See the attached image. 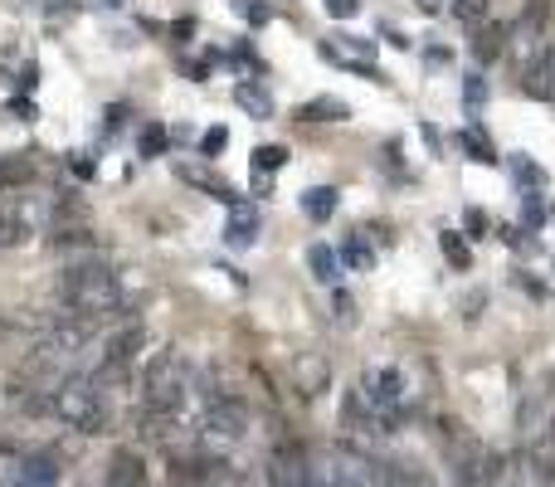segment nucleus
Returning a JSON list of instances; mask_svg holds the SVG:
<instances>
[{
  "instance_id": "f257e3e1",
  "label": "nucleus",
  "mask_w": 555,
  "mask_h": 487,
  "mask_svg": "<svg viewBox=\"0 0 555 487\" xmlns=\"http://www.w3.org/2000/svg\"><path fill=\"white\" fill-rule=\"evenodd\" d=\"M49 414L64 424V429H78V434H108L112 410L108 395H103V380L98 375H69L49 390Z\"/></svg>"
},
{
  "instance_id": "f03ea898",
  "label": "nucleus",
  "mask_w": 555,
  "mask_h": 487,
  "mask_svg": "<svg viewBox=\"0 0 555 487\" xmlns=\"http://www.w3.org/2000/svg\"><path fill=\"white\" fill-rule=\"evenodd\" d=\"M59 298L69 307V317L103 322L122 307V288H117V273H108L103 263H83V268H69L59 278Z\"/></svg>"
},
{
  "instance_id": "7ed1b4c3",
  "label": "nucleus",
  "mask_w": 555,
  "mask_h": 487,
  "mask_svg": "<svg viewBox=\"0 0 555 487\" xmlns=\"http://www.w3.org/2000/svg\"><path fill=\"white\" fill-rule=\"evenodd\" d=\"M185 390H190V371H185L181 351H156L142 371V400L156 414H181Z\"/></svg>"
},
{
  "instance_id": "20e7f679",
  "label": "nucleus",
  "mask_w": 555,
  "mask_h": 487,
  "mask_svg": "<svg viewBox=\"0 0 555 487\" xmlns=\"http://www.w3.org/2000/svg\"><path fill=\"white\" fill-rule=\"evenodd\" d=\"M312 483H317V487H375V483H380V473H375V463H370L361 449H351V444H332V449L317 458Z\"/></svg>"
},
{
  "instance_id": "39448f33",
  "label": "nucleus",
  "mask_w": 555,
  "mask_h": 487,
  "mask_svg": "<svg viewBox=\"0 0 555 487\" xmlns=\"http://www.w3.org/2000/svg\"><path fill=\"white\" fill-rule=\"evenodd\" d=\"M244 429H249V410L239 405V400H210V410L200 419V434L210 439V444H239L244 439Z\"/></svg>"
},
{
  "instance_id": "423d86ee",
  "label": "nucleus",
  "mask_w": 555,
  "mask_h": 487,
  "mask_svg": "<svg viewBox=\"0 0 555 487\" xmlns=\"http://www.w3.org/2000/svg\"><path fill=\"white\" fill-rule=\"evenodd\" d=\"M322 54L336 59V64H346V69H356V74L366 78H380V69H370V59H375V39H361V35H336L322 44Z\"/></svg>"
},
{
  "instance_id": "0eeeda50",
  "label": "nucleus",
  "mask_w": 555,
  "mask_h": 487,
  "mask_svg": "<svg viewBox=\"0 0 555 487\" xmlns=\"http://www.w3.org/2000/svg\"><path fill=\"white\" fill-rule=\"evenodd\" d=\"M142 346H147V332H142V327H122V332L108 341V351H103V375H112V380L127 375L137 366Z\"/></svg>"
},
{
  "instance_id": "6e6552de",
  "label": "nucleus",
  "mask_w": 555,
  "mask_h": 487,
  "mask_svg": "<svg viewBox=\"0 0 555 487\" xmlns=\"http://www.w3.org/2000/svg\"><path fill=\"white\" fill-rule=\"evenodd\" d=\"M10 487H59V463H54L49 453H30V458L15 463Z\"/></svg>"
},
{
  "instance_id": "1a4fd4ad",
  "label": "nucleus",
  "mask_w": 555,
  "mask_h": 487,
  "mask_svg": "<svg viewBox=\"0 0 555 487\" xmlns=\"http://www.w3.org/2000/svg\"><path fill=\"white\" fill-rule=\"evenodd\" d=\"M507 35H512V30L497 25V20H492V25H473V59H478V64H497V59L507 54Z\"/></svg>"
},
{
  "instance_id": "9d476101",
  "label": "nucleus",
  "mask_w": 555,
  "mask_h": 487,
  "mask_svg": "<svg viewBox=\"0 0 555 487\" xmlns=\"http://www.w3.org/2000/svg\"><path fill=\"white\" fill-rule=\"evenodd\" d=\"M108 487H147V468H142V453L117 449L108 463Z\"/></svg>"
},
{
  "instance_id": "9b49d317",
  "label": "nucleus",
  "mask_w": 555,
  "mask_h": 487,
  "mask_svg": "<svg viewBox=\"0 0 555 487\" xmlns=\"http://www.w3.org/2000/svg\"><path fill=\"white\" fill-rule=\"evenodd\" d=\"M234 215H229V229H224V244L229 249H249L254 239H259V215L249 210V205H229Z\"/></svg>"
},
{
  "instance_id": "f8f14e48",
  "label": "nucleus",
  "mask_w": 555,
  "mask_h": 487,
  "mask_svg": "<svg viewBox=\"0 0 555 487\" xmlns=\"http://www.w3.org/2000/svg\"><path fill=\"white\" fill-rule=\"evenodd\" d=\"M327 385H332V371H327V361H322L317 351L297 356V390H302V395H322Z\"/></svg>"
},
{
  "instance_id": "ddd939ff",
  "label": "nucleus",
  "mask_w": 555,
  "mask_h": 487,
  "mask_svg": "<svg viewBox=\"0 0 555 487\" xmlns=\"http://www.w3.org/2000/svg\"><path fill=\"white\" fill-rule=\"evenodd\" d=\"M521 93H531V98H551L555 93V49H546V59L521 74Z\"/></svg>"
},
{
  "instance_id": "4468645a",
  "label": "nucleus",
  "mask_w": 555,
  "mask_h": 487,
  "mask_svg": "<svg viewBox=\"0 0 555 487\" xmlns=\"http://www.w3.org/2000/svg\"><path fill=\"white\" fill-rule=\"evenodd\" d=\"M234 103H239L249 117H273V93H268V88H259V83H249V78L234 88Z\"/></svg>"
},
{
  "instance_id": "2eb2a0df",
  "label": "nucleus",
  "mask_w": 555,
  "mask_h": 487,
  "mask_svg": "<svg viewBox=\"0 0 555 487\" xmlns=\"http://www.w3.org/2000/svg\"><path fill=\"white\" fill-rule=\"evenodd\" d=\"M346 117H351V108L341 98H312L297 108V122H346Z\"/></svg>"
},
{
  "instance_id": "dca6fc26",
  "label": "nucleus",
  "mask_w": 555,
  "mask_h": 487,
  "mask_svg": "<svg viewBox=\"0 0 555 487\" xmlns=\"http://www.w3.org/2000/svg\"><path fill=\"white\" fill-rule=\"evenodd\" d=\"M307 268H312V278H317V283H336V273H341V254H336L332 244H312V249H307Z\"/></svg>"
},
{
  "instance_id": "f3484780",
  "label": "nucleus",
  "mask_w": 555,
  "mask_h": 487,
  "mask_svg": "<svg viewBox=\"0 0 555 487\" xmlns=\"http://www.w3.org/2000/svg\"><path fill=\"white\" fill-rule=\"evenodd\" d=\"M302 210H307V220H317V225H327L336 215V190L332 186H312L302 195Z\"/></svg>"
},
{
  "instance_id": "a211bd4d",
  "label": "nucleus",
  "mask_w": 555,
  "mask_h": 487,
  "mask_svg": "<svg viewBox=\"0 0 555 487\" xmlns=\"http://www.w3.org/2000/svg\"><path fill=\"white\" fill-rule=\"evenodd\" d=\"M458 147L468 151L473 161H482V166H492V161H497V151H492V142L482 137L478 127H463V132H458Z\"/></svg>"
},
{
  "instance_id": "6ab92c4d",
  "label": "nucleus",
  "mask_w": 555,
  "mask_h": 487,
  "mask_svg": "<svg viewBox=\"0 0 555 487\" xmlns=\"http://www.w3.org/2000/svg\"><path fill=\"white\" fill-rule=\"evenodd\" d=\"M439 244H444V259L453 263V268H468V263H473V249L463 244V234H458V229H444V234H439Z\"/></svg>"
},
{
  "instance_id": "aec40b11",
  "label": "nucleus",
  "mask_w": 555,
  "mask_h": 487,
  "mask_svg": "<svg viewBox=\"0 0 555 487\" xmlns=\"http://www.w3.org/2000/svg\"><path fill=\"white\" fill-rule=\"evenodd\" d=\"M341 263H351V268H361V273H366L370 263H375V254H370V244H366V234H351V239L341 244Z\"/></svg>"
},
{
  "instance_id": "412c9836",
  "label": "nucleus",
  "mask_w": 555,
  "mask_h": 487,
  "mask_svg": "<svg viewBox=\"0 0 555 487\" xmlns=\"http://www.w3.org/2000/svg\"><path fill=\"white\" fill-rule=\"evenodd\" d=\"M288 166V147H259L254 151V171L259 176H273V171H283Z\"/></svg>"
},
{
  "instance_id": "4be33fe9",
  "label": "nucleus",
  "mask_w": 555,
  "mask_h": 487,
  "mask_svg": "<svg viewBox=\"0 0 555 487\" xmlns=\"http://www.w3.org/2000/svg\"><path fill=\"white\" fill-rule=\"evenodd\" d=\"M448 10H453V20H463V25H482V20H487V0H448Z\"/></svg>"
},
{
  "instance_id": "5701e85b",
  "label": "nucleus",
  "mask_w": 555,
  "mask_h": 487,
  "mask_svg": "<svg viewBox=\"0 0 555 487\" xmlns=\"http://www.w3.org/2000/svg\"><path fill=\"white\" fill-rule=\"evenodd\" d=\"M521 225L526 229L546 225V205H541V195H531V190H526V200H521Z\"/></svg>"
},
{
  "instance_id": "b1692460",
  "label": "nucleus",
  "mask_w": 555,
  "mask_h": 487,
  "mask_svg": "<svg viewBox=\"0 0 555 487\" xmlns=\"http://www.w3.org/2000/svg\"><path fill=\"white\" fill-rule=\"evenodd\" d=\"M229 5H234V15H244L249 25H268V15H273L263 0H229Z\"/></svg>"
},
{
  "instance_id": "393cba45",
  "label": "nucleus",
  "mask_w": 555,
  "mask_h": 487,
  "mask_svg": "<svg viewBox=\"0 0 555 487\" xmlns=\"http://www.w3.org/2000/svg\"><path fill=\"white\" fill-rule=\"evenodd\" d=\"M166 142H171V137H166V127H156V122H147V127H142V156H161V151H166Z\"/></svg>"
},
{
  "instance_id": "a878e982",
  "label": "nucleus",
  "mask_w": 555,
  "mask_h": 487,
  "mask_svg": "<svg viewBox=\"0 0 555 487\" xmlns=\"http://www.w3.org/2000/svg\"><path fill=\"white\" fill-rule=\"evenodd\" d=\"M512 171H517L521 186H541V181H546V171H541L536 161H526V156H517V161H512Z\"/></svg>"
},
{
  "instance_id": "bb28decb",
  "label": "nucleus",
  "mask_w": 555,
  "mask_h": 487,
  "mask_svg": "<svg viewBox=\"0 0 555 487\" xmlns=\"http://www.w3.org/2000/svg\"><path fill=\"white\" fill-rule=\"evenodd\" d=\"M224 147H229V132H224V127H210V132L200 137V156H220Z\"/></svg>"
},
{
  "instance_id": "cd10ccee",
  "label": "nucleus",
  "mask_w": 555,
  "mask_h": 487,
  "mask_svg": "<svg viewBox=\"0 0 555 487\" xmlns=\"http://www.w3.org/2000/svg\"><path fill=\"white\" fill-rule=\"evenodd\" d=\"M463 98H468V108H482V103H487V83H482V74H468Z\"/></svg>"
},
{
  "instance_id": "c85d7f7f",
  "label": "nucleus",
  "mask_w": 555,
  "mask_h": 487,
  "mask_svg": "<svg viewBox=\"0 0 555 487\" xmlns=\"http://www.w3.org/2000/svg\"><path fill=\"white\" fill-rule=\"evenodd\" d=\"M327 15L332 20H351V15H361V0H327Z\"/></svg>"
},
{
  "instance_id": "c756f323",
  "label": "nucleus",
  "mask_w": 555,
  "mask_h": 487,
  "mask_svg": "<svg viewBox=\"0 0 555 487\" xmlns=\"http://www.w3.org/2000/svg\"><path fill=\"white\" fill-rule=\"evenodd\" d=\"M385 487H419V483L409 478V468H400V463H395V468H385Z\"/></svg>"
},
{
  "instance_id": "7c9ffc66",
  "label": "nucleus",
  "mask_w": 555,
  "mask_h": 487,
  "mask_svg": "<svg viewBox=\"0 0 555 487\" xmlns=\"http://www.w3.org/2000/svg\"><path fill=\"white\" fill-rule=\"evenodd\" d=\"M468 229H473V234H482V229H487V215H482V210H468Z\"/></svg>"
},
{
  "instance_id": "2f4dec72",
  "label": "nucleus",
  "mask_w": 555,
  "mask_h": 487,
  "mask_svg": "<svg viewBox=\"0 0 555 487\" xmlns=\"http://www.w3.org/2000/svg\"><path fill=\"white\" fill-rule=\"evenodd\" d=\"M419 10H424V15H439V10H448V0H419Z\"/></svg>"
},
{
  "instance_id": "473e14b6",
  "label": "nucleus",
  "mask_w": 555,
  "mask_h": 487,
  "mask_svg": "<svg viewBox=\"0 0 555 487\" xmlns=\"http://www.w3.org/2000/svg\"><path fill=\"white\" fill-rule=\"evenodd\" d=\"M0 458H15V444H5V439H0Z\"/></svg>"
},
{
  "instance_id": "72a5a7b5",
  "label": "nucleus",
  "mask_w": 555,
  "mask_h": 487,
  "mask_svg": "<svg viewBox=\"0 0 555 487\" xmlns=\"http://www.w3.org/2000/svg\"><path fill=\"white\" fill-rule=\"evenodd\" d=\"M108 5H122V0H108Z\"/></svg>"
},
{
  "instance_id": "f704fd0d",
  "label": "nucleus",
  "mask_w": 555,
  "mask_h": 487,
  "mask_svg": "<svg viewBox=\"0 0 555 487\" xmlns=\"http://www.w3.org/2000/svg\"><path fill=\"white\" fill-rule=\"evenodd\" d=\"M551 98H555V93H551Z\"/></svg>"
}]
</instances>
